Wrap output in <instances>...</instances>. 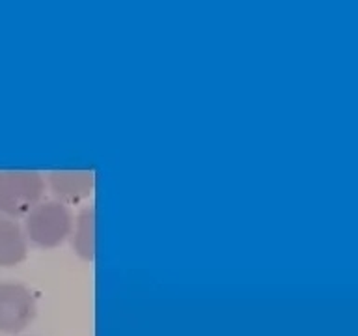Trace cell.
Returning a JSON list of instances; mask_svg holds the SVG:
<instances>
[{"label":"cell","instance_id":"6","mask_svg":"<svg viewBox=\"0 0 358 336\" xmlns=\"http://www.w3.org/2000/svg\"><path fill=\"white\" fill-rule=\"evenodd\" d=\"M73 246L84 260H94L95 254V211L84 209L77 218V228L73 234Z\"/></svg>","mask_w":358,"mask_h":336},{"label":"cell","instance_id":"5","mask_svg":"<svg viewBox=\"0 0 358 336\" xmlns=\"http://www.w3.org/2000/svg\"><path fill=\"white\" fill-rule=\"evenodd\" d=\"M27 256V243L21 230L10 218L0 215V265H15Z\"/></svg>","mask_w":358,"mask_h":336},{"label":"cell","instance_id":"3","mask_svg":"<svg viewBox=\"0 0 358 336\" xmlns=\"http://www.w3.org/2000/svg\"><path fill=\"white\" fill-rule=\"evenodd\" d=\"M36 316V301L21 284H0V332L13 335L27 327Z\"/></svg>","mask_w":358,"mask_h":336},{"label":"cell","instance_id":"4","mask_svg":"<svg viewBox=\"0 0 358 336\" xmlns=\"http://www.w3.org/2000/svg\"><path fill=\"white\" fill-rule=\"evenodd\" d=\"M95 176L90 170H56L49 174L50 190L62 202L77 204L94 190Z\"/></svg>","mask_w":358,"mask_h":336},{"label":"cell","instance_id":"2","mask_svg":"<svg viewBox=\"0 0 358 336\" xmlns=\"http://www.w3.org/2000/svg\"><path fill=\"white\" fill-rule=\"evenodd\" d=\"M71 213L62 202L38 204L27 218L28 235L39 246L60 245L71 234Z\"/></svg>","mask_w":358,"mask_h":336},{"label":"cell","instance_id":"1","mask_svg":"<svg viewBox=\"0 0 358 336\" xmlns=\"http://www.w3.org/2000/svg\"><path fill=\"white\" fill-rule=\"evenodd\" d=\"M43 190V178L34 170L0 172V215L24 217L38 206Z\"/></svg>","mask_w":358,"mask_h":336}]
</instances>
